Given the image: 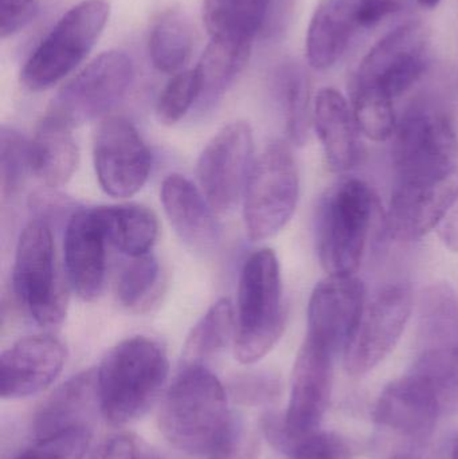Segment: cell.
<instances>
[{
  "instance_id": "6da1fadb",
  "label": "cell",
  "mask_w": 458,
  "mask_h": 459,
  "mask_svg": "<svg viewBox=\"0 0 458 459\" xmlns=\"http://www.w3.org/2000/svg\"><path fill=\"white\" fill-rule=\"evenodd\" d=\"M169 369L166 351L150 337H129L115 345L97 368L105 420L123 426L142 418L158 399Z\"/></svg>"
},
{
  "instance_id": "7a4b0ae2",
  "label": "cell",
  "mask_w": 458,
  "mask_h": 459,
  "mask_svg": "<svg viewBox=\"0 0 458 459\" xmlns=\"http://www.w3.org/2000/svg\"><path fill=\"white\" fill-rule=\"evenodd\" d=\"M225 387L209 367L183 364L161 403L160 430L190 455H209L231 420Z\"/></svg>"
},
{
  "instance_id": "3957f363",
  "label": "cell",
  "mask_w": 458,
  "mask_h": 459,
  "mask_svg": "<svg viewBox=\"0 0 458 459\" xmlns=\"http://www.w3.org/2000/svg\"><path fill=\"white\" fill-rule=\"evenodd\" d=\"M287 324L281 270L272 248L250 254L242 266L237 291L234 353L238 361L253 364L268 355Z\"/></svg>"
},
{
  "instance_id": "277c9868",
  "label": "cell",
  "mask_w": 458,
  "mask_h": 459,
  "mask_svg": "<svg viewBox=\"0 0 458 459\" xmlns=\"http://www.w3.org/2000/svg\"><path fill=\"white\" fill-rule=\"evenodd\" d=\"M379 217L378 196L362 180H346L325 193L317 209L316 243L328 275L357 273Z\"/></svg>"
},
{
  "instance_id": "5b68a950",
  "label": "cell",
  "mask_w": 458,
  "mask_h": 459,
  "mask_svg": "<svg viewBox=\"0 0 458 459\" xmlns=\"http://www.w3.org/2000/svg\"><path fill=\"white\" fill-rule=\"evenodd\" d=\"M393 166L397 185L443 179L458 167V134L451 116L432 102H416L397 121Z\"/></svg>"
},
{
  "instance_id": "8992f818",
  "label": "cell",
  "mask_w": 458,
  "mask_h": 459,
  "mask_svg": "<svg viewBox=\"0 0 458 459\" xmlns=\"http://www.w3.org/2000/svg\"><path fill=\"white\" fill-rule=\"evenodd\" d=\"M16 301L40 326H56L65 320L69 304L67 285L56 266L50 226L30 222L18 239L13 269Z\"/></svg>"
},
{
  "instance_id": "52a82bcc",
  "label": "cell",
  "mask_w": 458,
  "mask_h": 459,
  "mask_svg": "<svg viewBox=\"0 0 458 459\" xmlns=\"http://www.w3.org/2000/svg\"><path fill=\"white\" fill-rule=\"evenodd\" d=\"M107 0H82L70 8L27 59L21 80L40 91L64 80L91 53L109 19Z\"/></svg>"
},
{
  "instance_id": "ba28073f",
  "label": "cell",
  "mask_w": 458,
  "mask_h": 459,
  "mask_svg": "<svg viewBox=\"0 0 458 459\" xmlns=\"http://www.w3.org/2000/svg\"><path fill=\"white\" fill-rule=\"evenodd\" d=\"M298 193V164L288 143L266 145L255 158L242 196L247 237L258 242L281 231L295 214Z\"/></svg>"
},
{
  "instance_id": "9c48e42d",
  "label": "cell",
  "mask_w": 458,
  "mask_h": 459,
  "mask_svg": "<svg viewBox=\"0 0 458 459\" xmlns=\"http://www.w3.org/2000/svg\"><path fill=\"white\" fill-rule=\"evenodd\" d=\"M134 75V64L126 54L102 53L56 93L48 113L73 128L102 117L125 97Z\"/></svg>"
},
{
  "instance_id": "30bf717a",
  "label": "cell",
  "mask_w": 458,
  "mask_h": 459,
  "mask_svg": "<svg viewBox=\"0 0 458 459\" xmlns=\"http://www.w3.org/2000/svg\"><path fill=\"white\" fill-rule=\"evenodd\" d=\"M429 35L424 24L409 22L385 35L363 56L351 85L373 89L394 100L427 72Z\"/></svg>"
},
{
  "instance_id": "8fae6325",
  "label": "cell",
  "mask_w": 458,
  "mask_h": 459,
  "mask_svg": "<svg viewBox=\"0 0 458 459\" xmlns=\"http://www.w3.org/2000/svg\"><path fill=\"white\" fill-rule=\"evenodd\" d=\"M255 139L246 121L229 123L207 143L199 156V187L217 214H226L244 196L255 164Z\"/></svg>"
},
{
  "instance_id": "7c38bea8",
  "label": "cell",
  "mask_w": 458,
  "mask_h": 459,
  "mask_svg": "<svg viewBox=\"0 0 458 459\" xmlns=\"http://www.w3.org/2000/svg\"><path fill=\"white\" fill-rule=\"evenodd\" d=\"M413 310V294L403 283L385 286L366 304L362 318L343 351L344 368L362 377L378 367L400 342Z\"/></svg>"
},
{
  "instance_id": "4fadbf2b",
  "label": "cell",
  "mask_w": 458,
  "mask_h": 459,
  "mask_svg": "<svg viewBox=\"0 0 458 459\" xmlns=\"http://www.w3.org/2000/svg\"><path fill=\"white\" fill-rule=\"evenodd\" d=\"M93 160L99 186L113 198L139 193L152 169V155L136 126L117 116L104 118L97 128Z\"/></svg>"
},
{
  "instance_id": "5bb4252c",
  "label": "cell",
  "mask_w": 458,
  "mask_h": 459,
  "mask_svg": "<svg viewBox=\"0 0 458 459\" xmlns=\"http://www.w3.org/2000/svg\"><path fill=\"white\" fill-rule=\"evenodd\" d=\"M366 307V289L352 275H328L317 283L308 304L307 337L333 352H343Z\"/></svg>"
},
{
  "instance_id": "9a60e30c",
  "label": "cell",
  "mask_w": 458,
  "mask_h": 459,
  "mask_svg": "<svg viewBox=\"0 0 458 459\" xmlns=\"http://www.w3.org/2000/svg\"><path fill=\"white\" fill-rule=\"evenodd\" d=\"M335 355L316 340H304L293 367L289 404L282 414L288 428L295 431L320 429L333 396Z\"/></svg>"
},
{
  "instance_id": "2e32d148",
  "label": "cell",
  "mask_w": 458,
  "mask_h": 459,
  "mask_svg": "<svg viewBox=\"0 0 458 459\" xmlns=\"http://www.w3.org/2000/svg\"><path fill=\"white\" fill-rule=\"evenodd\" d=\"M458 201V167L448 177L421 185H397L387 212V231L413 242L441 225Z\"/></svg>"
},
{
  "instance_id": "e0dca14e",
  "label": "cell",
  "mask_w": 458,
  "mask_h": 459,
  "mask_svg": "<svg viewBox=\"0 0 458 459\" xmlns=\"http://www.w3.org/2000/svg\"><path fill=\"white\" fill-rule=\"evenodd\" d=\"M66 348L56 337L37 334L18 340L0 356V395L21 399L48 388L61 374Z\"/></svg>"
},
{
  "instance_id": "ac0fdd59",
  "label": "cell",
  "mask_w": 458,
  "mask_h": 459,
  "mask_svg": "<svg viewBox=\"0 0 458 459\" xmlns=\"http://www.w3.org/2000/svg\"><path fill=\"white\" fill-rule=\"evenodd\" d=\"M107 245L96 209H81L70 215L64 238L67 282L83 301H96L105 288Z\"/></svg>"
},
{
  "instance_id": "d6986e66",
  "label": "cell",
  "mask_w": 458,
  "mask_h": 459,
  "mask_svg": "<svg viewBox=\"0 0 458 459\" xmlns=\"http://www.w3.org/2000/svg\"><path fill=\"white\" fill-rule=\"evenodd\" d=\"M440 415L432 388L413 372L387 385L374 410L379 425L413 441L429 438Z\"/></svg>"
},
{
  "instance_id": "ffe728a7",
  "label": "cell",
  "mask_w": 458,
  "mask_h": 459,
  "mask_svg": "<svg viewBox=\"0 0 458 459\" xmlns=\"http://www.w3.org/2000/svg\"><path fill=\"white\" fill-rule=\"evenodd\" d=\"M160 199L164 212L180 239L196 251L212 250L220 239V226L201 188L179 174L163 180Z\"/></svg>"
},
{
  "instance_id": "44dd1931",
  "label": "cell",
  "mask_w": 458,
  "mask_h": 459,
  "mask_svg": "<svg viewBox=\"0 0 458 459\" xmlns=\"http://www.w3.org/2000/svg\"><path fill=\"white\" fill-rule=\"evenodd\" d=\"M314 126L324 151L328 169L349 171L359 160V126L352 108L341 91L323 88L315 99Z\"/></svg>"
},
{
  "instance_id": "7402d4cb",
  "label": "cell",
  "mask_w": 458,
  "mask_h": 459,
  "mask_svg": "<svg viewBox=\"0 0 458 459\" xmlns=\"http://www.w3.org/2000/svg\"><path fill=\"white\" fill-rule=\"evenodd\" d=\"M99 409L97 369H88L59 385L35 412V438L53 436L73 428H89Z\"/></svg>"
},
{
  "instance_id": "603a6c76",
  "label": "cell",
  "mask_w": 458,
  "mask_h": 459,
  "mask_svg": "<svg viewBox=\"0 0 458 459\" xmlns=\"http://www.w3.org/2000/svg\"><path fill=\"white\" fill-rule=\"evenodd\" d=\"M359 0H322L307 32V59L316 70H327L341 58L360 27Z\"/></svg>"
},
{
  "instance_id": "cb8c5ba5",
  "label": "cell",
  "mask_w": 458,
  "mask_h": 459,
  "mask_svg": "<svg viewBox=\"0 0 458 459\" xmlns=\"http://www.w3.org/2000/svg\"><path fill=\"white\" fill-rule=\"evenodd\" d=\"M31 172L46 187L66 185L77 169L80 152L73 126L46 113L30 140Z\"/></svg>"
},
{
  "instance_id": "d4e9b609",
  "label": "cell",
  "mask_w": 458,
  "mask_h": 459,
  "mask_svg": "<svg viewBox=\"0 0 458 459\" xmlns=\"http://www.w3.org/2000/svg\"><path fill=\"white\" fill-rule=\"evenodd\" d=\"M94 209L109 245L126 256L151 253L159 235V221L152 210L136 204Z\"/></svg>"
},
{
  "instance_id": "484cf974",
  "label": "cell",
  "mask_w": 458,
  "mask_h": 459,
  "mask_svg": "<svg viewBox=\"0 0 458 459\" xmlns=\"http://www.w3.org/2000/svg\"><path fill=\"white\" fill-rule=\"evenodd\" d=\"M261 431L269 444L289 459H350L351 447L333 431L322 429L295 431L285 425L284 417L268 412L261 420Z\"/></svg>"
},
{
  "instance_id": "4316f807",
  "label": "cell",
  "mask_w": 458,
  "mask_h": 459,
  "mask_svg": "<svg viewBox=\"0 0 458 459\" xmlns=\"http://www.w3.org/2000/svg\"><path fill=\"white\" fill-rule=\"evenodd\" d=\"M252 45L212 38L195 67L199 81V107L214 104L236 82L249 61Z\"/></svg>"
},
{
  "instance_id": "83f0119b",
  "label": "cell",
  "mask_w": 458,
  "mask_h": 459,
  "mask_svg": "<svg viewBox=\"0 0 458 459\" xmlns=\"http://www.w3.org/2000/svg\"><path fill=\"white\" fill-rule=\"evenodd\" d=\"M271 0H204L203 19L212 38L253 43L264 34Z\"/></svg>"
},
{
  "instance_id": "f1b7e54d",
  "label": "cell",
  "mask_w": 458,
  "mask_h": 459,
  "mask_svg": "<svg viewBox=\"0 0 458 459\" xmlns=\"http://www.w3.org/2000/svg\"><path fill=\"white\" fill-rule=\"evenodd\" d=\"M274 89L284 117L288 143L304 145L311 126V83L306 70L295 62H285L274 75Z\"/></svg>"
},
{
  "instance_id": "f546056e",
  "label": "cell",
  "mask_w": 458,
  "mask_h": 459,
  "mask_svg": "<svg viewBox=\"0 0 458 459\" xmlns=\"http://www.w3.org/2000/svg\"><path fill=\"white\" fill-rule=\"evenodd\" d=\"M194 48V27L179 10L161 13L151 30L148 53L153 66L161 73H180Z\"/></svg>"
},
{
  "instance_id": "4dcf8cb0",
  "label": "cell",
  "mask_w": 458,
  "mask_h": 459,
  "mask_svg": "<svg viewBox=\"0 0 458 459\" xmlns=\"http://www.w3.org/2000/svg\"><path fill=\"white\" fill-rule=\"evenodd\" d=\"M236 334V310L229 299H218L195 324L183 347V364H201L220 356Z\"/></svg>"
},
{
  "instance_id": "1f68e13d",
  "label": "cell",
  "mask_w": 458,
  "mask_h": 459,
  "mask_svg": "<svg viewBox=\"0 0 458 459\" xmlns=\"http://www.w3.org/2000/svg\"><path fill=\"white\" fill-rule=\"evenodd\" d=\"M411 372L432 388L441 415H458V342L425 351Z\"/></svg>"
},
{
  "instance_id": "d6a6232c",
  "label": "cell",
  "mask_w": 458,
  "mask_h": 459,
  "mask_svg": "<svg viewBox=\"0 0 458 459\" xmlns=\"http://www.w3.org/2000/svg\"><path fill=\"white\" fill-rule=\"evenodd\" d=\"M128 258L118 273L116 296L126 309L143 312L156 301L160 293V264L151 253Z\"/></svg>"
},
{
  "instance_id": "836d02e7",
  "label": "cell",
  "mask_w": 458,
  "mask_h": 459,
  "mask_svg": "<svg viewBox=\"0 0 458 459\" xmlns=\"http://www.w3.org/2000/svg\"><path fill=\"white\" fill-rule=\"evenodd\" d=\"M419 329L422 337L432 342L430 348L458 342V301L451 286L436 283L422 293Z\"/></svg>"
},
{
  "instance_id": "e575fe53",
  "label": "cell",
  "mask_w": 458,
  "mask_h": 459,
  "mask_svg": "<svg viewBox=\"0 0 458 459\" xmlns=\"http://www.w3.org/2000/svg\"><path fill=\"white\" fill-rule=\"evenodd\" d=\"M352 112L360 132L374 142H385L394 134L397 118L394 100L373 89L350 85Z\"/></svg>"
},
{
  "instance_id": "d590c367",
  "label": "cell",
  "mask_w": 458,
  "mask_h": 459,
  "mask_svg": "<svg viewBox=\"0 0 458 459\" xmlns=\"http://www.w3.org/2000/svg\"><path fill=\"white\" fill-rule=\"evenodd\" d=\"M31 172L30 142L10 126L0 134V183L3 201L19 195Z\"/></svg>"
},
{
  "instance_id": "8d00e7d4",
  "label": "cell",
  "mask_w": 458,
  "mask_h": 459,
  "mask_svg": "<svg viewBox=\"0 0 458 459\" xmlns=\"http://www.w3.org/2000/svg\"><path fill=\"white\" fill-rule=\"evenodd\" d=\"M199 100V81L195 69L177 73L159 96L156 117L163 126L179 123Z\"/></svg>"
},
{
  "instance_id": "74e56055",
  "label": "cell",
  "mask_w": 458,
  "mask_h": 459,
  "mask_svg": "<svg viewBox=\"0 0 458 459\" xmlns=\"http://www.w3.org/2000/svg\"><path fill=\"white\" fill-rule=\"evenodd\" d=\"M91 428H73L35 439L13 459H82L91 445Z\"/></svg>"
},
{
  "instance_id": "f35d334b",
  "label": "cell",
  "mask_w": 458,
  "mask_h": 459,
  "mask_svg": "<svg viewBox=\"0 0 458 459\" xmlns=\"http://www.w3.org/2000/svg\"><path fill=\"white\" fill-rule=\"evenodd\" d=\"M261 442L257 431L239 415H231L222 438L209 453V459H258Z\"/></svg>"
},
{
  "instance_id": "ab89813d",
  "label": "cell",
  "mask_w": 458,
  "mask_h": 459,
  "mask_svg": "<svg viewBox=\"0 0 458 459\" xmlns=\"http://www.w3.org/2000/svg\"><path fill=\"white\" fill-rule=\"evenodd\" d=\"M234 401L247 406L273 403L281 394V382L271 372L239 375L230 383Z\"/></svg>"
},
{
  "instance_id": "60d3db41",
  "label": "cell",
  "mask_w": 458,
  "mask_h": 459,
  "mask_svg": "<svg viewBox=\"0 0 458 459\" xmlns=\"http://www.w3.org/2000/svg\"><path fill=\"white\" fill-rule=\"evenodd\" d=\"M89 459H163L158 450L131 433L107 437L97 445Z\"/></svg>"
},
{
  "instance_id": "b9f144b4",
  "label": "cell",
  "mask_w": 458,
  "mask_h": 459,
  "mask_svg": "<svg viewBox=\"0 0 458 459\" xmlns=\"http://www.w3.org/2000/svg\"><path fill=\"white\" fill-rule=\"evenodd\" d=\"M38 0H0V35L13 37L37 18Z\"/></svg>"
},
{
  "instance_id": "7bdbcfd3",
  "label": "cell",
  "mask_w": 458,
  "mask_h": 459,
  "mask_svg": "<svg viewBox=\"0 0 458 459\" xmlns=\"http://www.w3.org/2000/svg\"><path fill=\"white\" fill-rule=\"evenodd\" d=\"M406 0H359L358 18L362 29H370L389 16L400 13Z\"/></svg>"
},
{
  "instance_id": "ee69618b",
  "label": "cell",
  "mask_w": 458,
  "mask_h": 459,
  "mask_svg": "<svg viewBox=\"0 0 458 459\" xmlns=\"http://www.w3.org/2000/svg\"><path fill=\"white\" fill-rule=\"evenodd\" d=\"M293 3L295 0H271V11L264 37L274 39L284 34L292 15Z\"/></svg>"
},
{
  "instance_id": "f6af8a7d",
  "label": "cell",
  "mask_w": 458,
  "mask_h": 459,
  "mask_svg": "<svg viewBox=\"0 0 458 459\" xmlns=\"http://www.w3.org/2000/svg\"><path fill=\"white\" fill-rule=\"evenodd\" d=\"M438 235L446 248L454 253H458V204L441 222Z\"/></svg>"
},
{
  "instance_id": "bcb514c9",
  "label": "cell",
  "mask_w": 458,
  "mask_h": 459,
  "mask_svg": "<svg viewBox=\"0 0 458 459\" xmlns=\"http://www.w3.org/2000/svg\"><path fill=\"white\" fill-rule=\"evenodd\" d=\"M416 2L419 3V5H421L422 8L433 10V8H436L440 4L441 0H416Z\"/></svg>"
},
{
  "instance_id": "7dc6e473",
  "label": "cell",
  "mask_w": 458,
  "mask_h": 459,
  "mask_svg": "<svg viewBox=\"0 0 458 459\" xmlns=\"http://www.w3.org/2000/svg\"><path fill=\"white\" fill-rule=\"evenodd\" d=\"M452 459H458V433L452 441Z\"/></svg>"
},
{
  "instance_id": "c3c4849f",
  "label": "cell",
  "mask_w": 458,
  "mask_h": 459,
  "mask_svg": "<svg viewBox=\"0 0 458 459\" xmlns=\"http://www.w3.org/2000/svg\"><path fill=\"white\" fill-rule=\"evenodd\" d=\"M390 459H421L417 455H408V453H400V455H393Z\"/></svg>"
}]
</instances>
